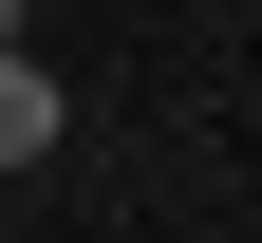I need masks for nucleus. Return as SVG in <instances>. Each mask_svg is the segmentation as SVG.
<instances>
[{
  "label": "nucleus",
  "mask_w": 262,
  "mask_h": 243,
  "mask_svg": "<svg viewBox=\"0 0 262 243\" xmlns=\"http://www.w3.org/2000/svg\"><path fill=\"white\" fill-rule=\"evenodd\" d=\"M38 150H56V94H38V56L0 38V168H38Z\"/></svg>",
  "instance_id": "1"
},
{
  "label": "nucleus",
  "mask_w": 262,
  "mask_h": 243,
  "mask_svg": "<svg viewBox=\"0 0 262 243\" xmlns=\"http://www.w3.org/2000/svg\"><path fill=\"white\" fill-rule=\"evenodd\" d=\"M0 38H19V0H0Z\"/></svg>",
  "instance_id": "2"
}]
</instances>
